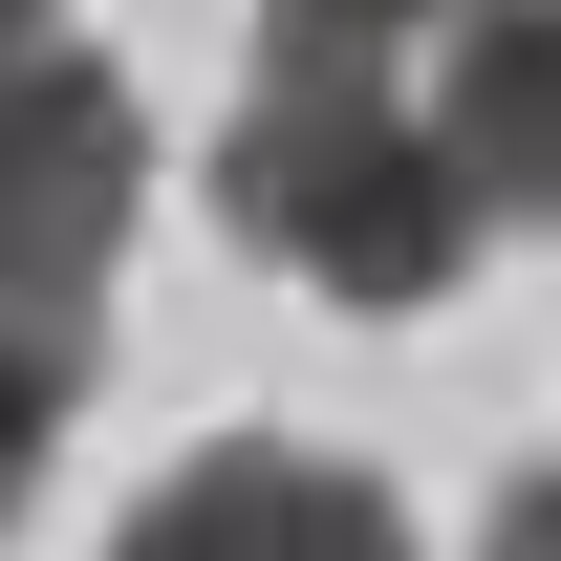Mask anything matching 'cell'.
<instances>
[{
    "mask_svg": "<svg viewBox=\"0 0 561 561\" xmlns=\"http://www.w3.org/2000/svg\"><path fill=\"white\" fill-rule=\"evenodd\" d=\"M130 195H151V130L108 87V44H22L0 66V280L22 302H108Z\"/></svg>",
    "mask_w": 561,
    "mask_h": 561,
    "instance_id": "cell-2",
    "label": "cell"
},
{
    "mask_svg": "<svg viewBox=\"0 0 561 561\" xmlns=\"http://www.w3.org/2000/svg\"><path fill=\"white\" fill-rule=\"evenodd\" d=\"M108 561H432V540H411V496L346 476V454L216 432V454H173V476L108 518Z\"/></svg>",
    "mask_w": 561,
    "mask_h": 561,
    "instance_id": "cell-3",
    "label": "cell"
},
{
    "mask_svg": "<svg viewBox=\"0 0 561 561\" xmlns=\"http://www.w3.org/2000/svg\"><path fill=\"white\" fill-rule=\"evenodd\" d=\"M432 130H454V173H476L496 216L561 238V0H476V22H454V108H432Z\"/></svg>",
    "mask_w": 561,
    "mask_h": 561,
    "instance_id": "cell-4",
    "label": "cell"
},
{
    "mask_svg": "<svg viewBox=\"0 0 561 561\" xmlns=\"http://www.w3.org/2000/svg\"><path fill=\"white\" fill-rule=\"evenodd\" d=\"M22 44H66V0H0V66H22Z\"/></svg>",
    "mask_w": 561,
    "mask_h": 561,
    "instance_id": "cell-8",
    "label": "cell"
},
{
    "mask_svg": "<svg viewBox=\"0 0 561 561\" xmlns=\"http://www.w3.org/2000/svg\"><path fill=\"white\" fill-rule=\"evenodd\" d=\"M216 216L260 238L280 280H324V302H432V280H476L496 195L454 173L432 130V87L389 44H324V22H260V87H238V130H216Z\"/></svg>",
    "mask_w": 561,
    "mask_h": 561,
    "instance_id": "cell-1",
    "label": "cell"
},
{
    "mask_svg": "<svg viewBox=\"0 0 561 561\" xmlns=\"http://www.w3.org/2000/svg\"><path fill=\"white\" fill-rule=\"evenodd\" d=\"M87 367H108V302H22V280H0V540H22V496H44V432L87 411Z\"/></svg>",
    "mask_w": 561,
    "mask_h": 561,
    "instance_id": "cell-5",
    "label": "cell"
},
{
    "mask_svg": "<svg viewBox=\"0 0 561 561\" xmlns=\"http://www.w3.org/2000/svg\"><path fill=\"white\" fill-rule=\"evenodd\" d=\"M260 22H324V44H411V22H476V0H260Z\"/></svg>",
    "mask_w": 561,
    "mask_h": 561,
    "instance_id": "cell-6",
    "label": "cell"
},
{
    "mask_svg": "<svg viewBox=\"0 0 561 561\" xmlns=\"http://www.w3.org/2000/svg\"><path fill=\"white\" fill-rule=\"evenodd\" d=\"M476 561H561V454H540V476H518V496L476 518Z\"/></svg>",
    "mask_w": 561,
    "mask_h": 561,
    "instance_id": "cell-7",
    "label": "cell"
}]
</instances>
